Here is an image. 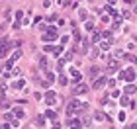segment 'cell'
<instances>
[{
    "label": "cell",
    "instance_id": "cell-1",
    "mask_svg": "<svg viewBox=\"0 0 137 129\" xmlns=\"http://www.w3.org/2000/svg\"><path fill=\"white\" fill-rule=\"evenodd\" d=\"M119 78L121 80H127V82H133L135 80V69H125V71H121L119 72Z\"/></svg>",
    "mask_w": 137,
    "mask_h": 129
},
{
    "label": "cell",
    "instance_id": "cell-2",
    "mask_svg": "<svg viewBox=\"0 0 137 129\" xmlns=\"http://www.w3.org/2000/svg\"><path fill=\"white\" fill-rule=\"evenodd\" d=\"M78 111H80V102L78 100H71L69 106H67V113H69V116H75V113H78Z\"/></svg>",
    "mask_w": 137,
    "mask_h": 129
},
{
    "label": "cell",
    "instance_id": "cell-3",
    "mask_svg": "<svg viewBox=\"0 0 137 129\" xmlns=\"http://www.w3.org/2000/svg\"><path fill=\"white\" fill-rule=\"evenodd\" d=\"M57 37H59V33H57L55 27H47L45 33H43V41H53V39H57Z\"/></svg>",
    "mask_w": 137,
    "mask_h": 129
},
{
    "label": "cell",
    "instance_id": "cell-4",
    "mask_svg": "<svg viewBox=\"0 0 137 129\" xmlns=\"http://www.w3.org/2000/svg\"><path fill=\"white\" fill-rule=\"evenodd\" d=\"M10 51V39L8 37H4V39L0 41V57H6Z\"/></svg>",
    "mask_w": 137,
    "mask_h": 129
},
{
    "label": "cell",
    "instance_id": "cell-5",
    "mask_svg": "<svg viewBox=\"0 0 137 129\" xmlns=\"http://www.w3.org/2000/svg\"><path fill=\"white\" fill-rule=\"evenodd\" d=\"M106 76H98V80H94V84H92V88L94 90H98V88H102V86H104V84H106Z\"/></svg>",
    "mask_w": 137,
    "mask_h": 129
},
{
    "label": "cell",
    "instance_id": "cell-6",
    "mask_svg": "<svg viewBox=\"0 0 137 129\" xmlns=\"http://www.w3.org/2000/svg\"><path fill=\"white\" fill-rule=\"evenodd\" d=\"M55 100H57V98H55V92H53V90H47V92H45V102L51 106V104H55Z\"/></svg>",
    "mask_w": 137,
    "mask_h": 129
},
{
    "label": "cell",
    "instance_id": "cell-7",
    "mask_svg": "<svg viewBox=\"0 0 137 129\" xmlns=\"http://www.w3.org/2000/svg\"><path fill=\"white\" fill-rule=\"evenodd\" d=\"M71 74H73V84H78L80 80H82V74H80V72L76 71V69H73V71H71Z\"/></svg>",
    "mask_w": 137,
    "mask_h": 129
},
{
    "label": "cell",
    "instance_id": "cell-8",
    "mask_svg": "<svg viewBox=\"0 0 137 129\" xmlns=\"http://www.w3.org/2000/svg\"><path fill=\"white\" fill-rule=\"evenodd\" d=\"M118 69H119V61H112V63H110V67H108L106 71H108V74H110V72H116Z\"/></svg>",
    "mask_w": 137,
    "mask_h": 129
},
{
    "label": "cell",
    "instance_id": "cell-9",
    "mask_svg": "<svg viewBox=\"0 0 137 129\" xmlns=\"http://www.w3.org/2000/svg\"><path fill=\"white\" fill-rule=\"evenodd\" d=\"M69 125H71V129H80V127H82V123H80L78 119H71V123H69Z\"/></svg>",
    "mask_w": 137,
    "mask_h": 129
},
{
    "label": "cell",
    "instance_id": "cell-10",
    "mask_svg": "<svg viewBox=\"0 0 137 129\" xmlns=\"http://www.w3.org/2000/svg\"><path fill=\"white\" fill-rule=\"evenodd\" d=\"M86 90H88V88H86V86H84V84H78V86H76V88H75V94H84V92H86Z\"/></svg>",
    "mask_w": 137,
    "mask_h": 129
},
{
    "label": "cell",
    "instance_id": "cell-11",
    "mask_svg": "<svg viewBox=\"0 0 137 129\" xmlns=\"http://www.w3.org/2000/svg\"><path fill=\"white\" fill-rule=\"evenodd\" d=\"M45 117H49V119H55V117H57V113H55L53 110H45Z\"/></svg>",
    "mask_w": 137,
    "mask_h": 129
},
{
    "label": "cell",
    "instance_id": "cell-12",
    "mask_svg": "<svg viewBox=\"0 0 137 129\" xmlns=\"http://www.w3.org/2000/svg\"><path fill=\"white\" fill-rule=\"evenodd\" d=\"M94 117H96L98 121H104V119H106V113H104V111H96V113H94Z\"/></svg>",
    "mask_w": 137,
    "mask_h": 129
},
{
    "label": "cell",
    "instance_id": "cell-13",
    "mask_svg": "<svg viewBox=\"0 0 137 129\" xmlns=\"http://www.w3.org/2000/svg\"><path fill=\"white\" fill-rule=\"evenodd\" d=\"M35 123L39 125V127H43V125H45V116H37L35 117Z\"/></svg>",
    "mask_w": 137,
    "mask_h": 129
},
{
    "label": "cell",
    "instance_id": "cell-14",
    "mask_svg": "<svg viewBox=\"0 0 137 129\" xmlns=\"http://www.w3.org/2000/svg\"><path fill=\"white\" fill-rule=\"evenodd\" d=\"M14 113H16V117H20V119L26 116V113H24V110H20V108H16V110H14Z\"/></svg>",
    "mask_w": 137,
    "mask_h": 129
},
{
    "label": "cell",
    "instance_id": "cell-15",
    "mask_svg": "<svg viewBox=\"0 0 137 129\" xmlns=\"http://www.w3.org/2000/svg\"><path fill=\"white\" fill-rule=\"evenodd\" d=\"M24 84H26V80H18V82H14V88H24Z\"/></svg>",
    "mask_w": 137,
    "mask_h": 129
},
{
    "label": "cell",
    "instance_id": "cell-16",
    "mask_svg": "<svg viewBox=\"0 0 137 129\" xmlns=\"http://www.w3.org/2000/svg\"><path fill=\"white\" fill-rule=\"evenodd\" d=\"M98 72H100V71H98L96 67H92V69H90V76H92V78H96V76H98Z\"/></svg>",
    "mask_w": 137,
    "mask_h": 129
},
{
    "label": "cell",
    "instance_id": "cell-17",
    "mask_svg": "<svg viewBox=\"0 0 137 129\" xmlns=\"http://www.w3.org/2000/svg\"><path fill=\"white\" fill-rule=\"evenodd\" d=\"M14 18H16V20H18V22H20V20L24 18V12H22V10H18V12L14 14Z\"/></svg>",
    "mask_w": 137,
    "mask_h": 129
},
{
    "label": "cell",
    "instance_id": "cell-18",
    "mask_svg": "<svg viewBox=\"0 0 137 129\" xmlns=\"http://www.w3.org/2000/svg\"><path fill=\"white\" fill-rule=\"evenodd\" d=\"M133 90H135V86H133V84L125 86V94H133Z\"/></svg>",
    "mask_w": 137,
    "mask_h": 129
},
{
    "label": "cell",
    "instance_id": "cell-19",
    "mask_svg": "<svg viewBox=\"0 0 137 129\" xmlns=\"http://www.w3.org/2000/svg\"><path fill=\"white\" fill-rule=\"evenodd\" d=\"M73 39H75V41H78V39H80V33H78V29H75V31H73Z\"/></svg>",
    "mask_w": 137,
    "mask_h": 129
},
{
    "label": "cell",
    "instance_id": "cell-20",
    "mask_svg": "<svg viewBox=\"0 0 137 129\" xmlns=\"http://www.w3.org/2000/svg\"><path fill=\"white\" fill-rule=\"evenodd\" d=\"M100 37H106V39H110V41H112V31H104Z\"/></svg>",
    "mask_w": 137,
    "mask_h": 129
},
{
    "label": "cell",
    "instance_id": "cell-21",
    "mask_svg": "<svg viewBox=\"0 0 137 129\" xmlns=\"http://www.w3.org/2000/svg\"><path fill=\"white\" fill-rule=\"evenodd\" d=\"M39 67H41V69H47V59H45V57L39 61Z\"/></svg>",
    "mask_w": 137,
    "mask_h": 129
},
{
    "label": "cell",
    "instance_id": "cell-22",
    "mask_svg": "<svg viewBox=\"0 0 137 129\" xmlns=\"http://www.w3.org/2000/svg\"><path fill=\"white\" fill-rule=\"evenodd\" d=\"M100 41V33H92V43H98Z\"/></svg>",
    "mask_w": 137,
    "mask_h": 129
},
{
    "label": "cell",
    "instance_id": "cell-23",
    "mask_svg": "<svg viewBox=\"0 0 137 129\" xmlns=\"http://www.w3.org/2000/svg\"><path fill=\"white\" fill-rule=\"evenodd\" d=\"M78 18H80V20H86V18H88V14H86V10H80V16H78Z\"/></svg>",
    "mask_w": 137,
    "mask_h": 129
},
{
    "label": "cell",
    "instance_id": "cell-24",
    "mask_svg": "<svg viewBox=\"0 0 137 129\" xmlns=\"http://www.w3.org/2000/svg\"><path fill=\"white\" fill-rule=\"evenodd\" d=\"M110 43H112V41H108V43H102V45H100V49L108 51V49H110Z\"/></svg>",
    "mask_w": 137,
    "mask_h": 129
},
{
    "label": "cell",
    "instance_id": "cell-25",
    "mask_svg": "<svg viewBox=\"0 0 137 129\" xmlns=\"http://www.w3.org/2000/svg\"><path fill=\"white\" fill-rule=\"evenodd\" d=\"M59 82H61V84H63V86H65V84H67V82H69V80H67V76H63V74H61V76H59Z\"/></svg>",
    "mask_w": 137,
    "mask_h": 129
},
{
    "label": "cell",
    "instance_id": "cell-26",
    "mask_svg": "<svg viewBox=\"0 0 137 129\" xmlns=\"http://www.w3.org/2000/svg\"><path fill=\"white\" fill-rule=\"evenodd\" d=\"M84 27H86V29H94V22H86V26H84Z\"/></svg>",
    "mask_w": 137,
    "mask_h": 129
},
{
    "label": "cell",
    "instance_id": "cell-27",
    "mask_svg": "<svg viewBox=\"0 0 137 129\" xmlns=\"http://www.w3.org/2000/svg\"><path fill=\"white\" fill-rule=\"evenodd\" d=\"M55 80V76H53V72H47V82H53Z\"/></svg>",
    "mask_w": 137,
    "mask_h": 129
},
{
    "label": "cell",
    "instance_id": "cell-28",
    "mask_svg": "<svg viewBox=\"0 0 137 129\" xmlns=\"http://www.w3.org/2000/svg\"><path fill=\"white\" fill-rule=\"evenodd\" d=\"M4 27H6V24H2V26H0V33H2V29H4Z\"/></svg>",
    "mask_w": 137,
    "mask_h": 129
},
{
    "label": "cell",
    "instance_id": "cell-29",
    "mask_svg": "<svg viewBox=\"0 0 137 129\" xmlns=\"http://www.w3.org/2000/svg\"><path fill=\"white\" fill-rule=\"evenodd\" d=\"M124 2H127V4H131V2H133V0H124Z\"/></svg>",
    "mask_w": 137,
    "mask_h": 129
},
{
    "label": "cell",
    "instance_id": "cell-30",
    "mask_svg": "<svg viewBox=\"0 0 137 129\" xmlns=\"http://www.w3.org/2000/svg\"><path fill=\"white\" fill-rule=\"evenodd\" d=\"M110 129H116V127H110Z\"/></svg>",
    "mask_w": 137,
    "mask_h": 129
},
{
    "label": "cell",
    "instance_id": "cell-31",
    "mask_svg": "<svg viewBox=\"0 0 137 129\" xmlns=\"http://www.w3.org/2000/svg\"><path fill=\"white\" fill-rule=\"evenodd\" d=\"M0 129H2V127H0Z\"/></svg>",
    "mask_w": 137,
    "mask_h": 129
}]
</instances>
